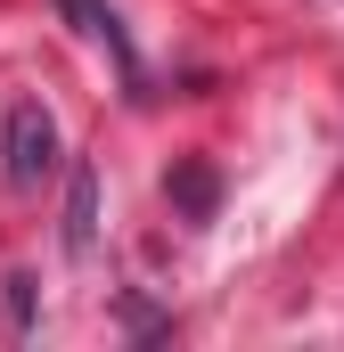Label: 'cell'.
Returning a JSON list of instances; mask_svg holds the SVG:
<instances>
[{"instance_id": "obj_1", "label": "cell", "mask_w": 344, "mask_h": 352, "mask_svg": "<svg viewBox=\"0 0 344 352\" xmlns=\"http://www.w3.org/2000/svg\"><path fill=\"white\" fill-rule=\"evenodd\" d=\"M0 173L8 188H41V173H58V123L41 98H17L8 123H0Z\"/></svg>"}, {"instance_id": "obj_2", "label": "cell", "mask_w": 344, "mask_h": 352, "mask_svg": "<svg viewBox=\"0 0 344 352\" xmlns=\"http://www.w3.org/2000/svg\"><path fill=\"white\" fill-rule=\"evenodd\" d=\"M90 246H98V164H74L66 173V254L90 263Z\"/></svg>"}, {"instance_id": "obj_3", "label": "cell", "mask_w": 344, "mask_h": 352, "mask_svg": "<svg viewBox=\"0 0 344 352\" xmlns=\"http://www.w3.org/2000/svg\"><path fill=\"white\" fill-rule=\"evenodd\" d=\"M58 8L74 16V33H90V41H107V50H115V66H123V74L140 82V58H131V33H123V16H115L107 0H58Z\"/></svg>"}, {"instance_id": "obj_4", "label": "cell", "mask_w": 344, "mask_h": 352, "mask_svg": "<svg viewBox=\"0 0 344 352\" xmlns=\"http://www.w3.org/2000/svg\"><path fill=\"white\" fill-rule=\"evenodd\" d=\"M164 188H172V205H180L189 221H213V197H222V188H213V164H180Z\"/></svg>"}, {"instance_id": "obj_5", "label": "cell", "mask_w": 344, "mask_h": 352, "mask_svg": "<svg viewBox=\"0 0 344 352\" xmlns=\"http://www.w3.org/2000/svg\"><path fill=\"white\" fill-rule=\"evenodd\" d=\"M8 328H33V278H8Z\"/></svg>"}]
</instances>
